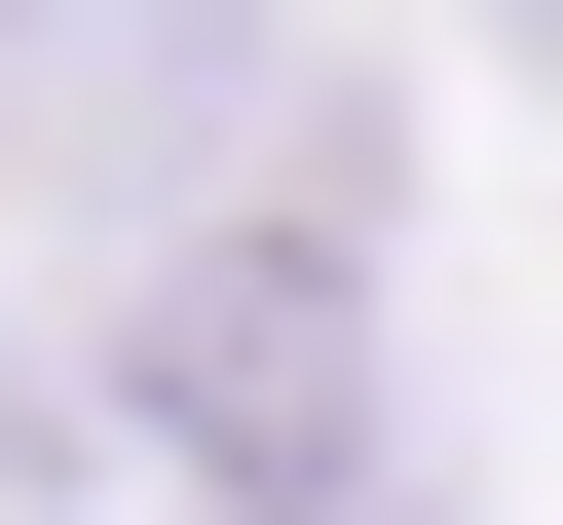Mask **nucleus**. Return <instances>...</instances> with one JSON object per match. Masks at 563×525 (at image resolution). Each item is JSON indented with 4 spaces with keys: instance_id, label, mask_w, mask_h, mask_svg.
Instances as JSON below:
<instances>
[{
    "instance_id": "nucleus-1",
    "label": "nucleus",
    "mask_w": 563,
    "mask_h": 525,
    "mask_svg": "<svg viewBox=\"0 0 563 525\" xmlns=\"http://www.w3.org/2000/svg\"><path fill=\"white\" fill-rule=\"evenodd\" d=\"M113 413H151L188 488H263V525H301V488L376 450V376H339V225H225L188 301H151V376H113Z\"/></svg>"
},
{
    "instance_id": "nucleus-2",
    "label": "nucleus",
    "mask_w": 563,
    "mask_h": 525,
    "mask_svg": "<svg viewBox=\"0 0 563 525\" xmlns=\"http://www.w3.org/2000/svg\"><path fill=\"white\" fill-rule=\"evenodd\" d=\"M225 38H263V0H0V150H38V188H151L225 113Z\"/></svg>"
}]
</instances>
